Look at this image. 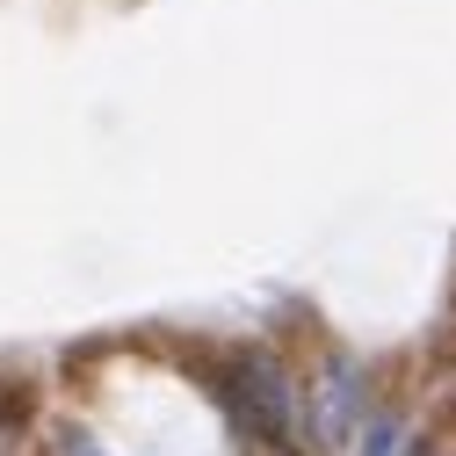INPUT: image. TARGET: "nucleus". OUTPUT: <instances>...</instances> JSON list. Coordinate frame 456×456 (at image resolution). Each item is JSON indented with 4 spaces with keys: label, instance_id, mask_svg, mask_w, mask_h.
I'll return each instance as SVG.
<instances>
[{
    "label": "nucleus",
    "instance_id": "obj_1",
    "mask_svg": "<svg viewBox=\"0 0 456 456\" xmlns=\"http://www.w3.org/2000/svg\"><path fill=\"white\" fill-rule=\"evenodd\" d=\"M217 406L232 413L240 442H261V449H282L290 456L297 435H305V398H297V377L282 370L268 348H247L224 362L217 377Z\"/></svg>",
    "mask_w": 456,
    "mask_h": 456
},
{
    "label": "nucleus",
    "instance_id": "obj_2",
    "mask_svg": "<svg viewBox=\"0 0 456 456\" xmlns=\"http://www.w3.org/2000/svg\"><path fill=\"white\" fill-rule=\"evenodd\" d=\"M362 420V370L348 355H333L326 362V384H319V435L326 442H348Z\"/></svg>",
    "mask_w": 456,
    "mask_h": 456
},
{
    "label": "nucleus",
    "instance_id": "obj_3",
    "mask_svg": "<svg viewBox=\"0 0 456 456\" xmlns=\"http://www.w3.org/2000/svg\"><path fill=\"white\" fill-rule=\"evenodd\" d=\"M355 456H406V420H398V413H370Z\"/></svg>",
    "mask_w": 456,
    "mask_h": 456
},
{
    "label": "nucleus",
    "instance_id": "obj_4",
    "mask_svg": "<svg viewBox=\"0 0 456 456\" xmlns=\"http://www.w3.org/2000/svg\"><path fill=\"white\" fill-rule=\"evenodd\" d=\"M15 442H22V398L0 391V456H15Z\"/></svg>",
    "mask_w": 456,
    "mask_h": 456
}]
</instances>
